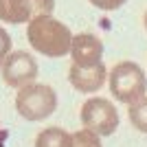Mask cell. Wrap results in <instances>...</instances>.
Segmentation results:
<instances>
[{"label": "cell", "mask_w": 147, "mask_h": 147, "mask_svg": "<svg viewBox=\"0 0 147 147\" xmlns=\"http://www.w3.org/2000/svg\"><path fill=\"white\" fill-rule=\"evenodd\" d=\"M70 57L75 64H94L103 57V42L92 33H79L73 35L70 44Z\"/></svg>", "instance_id": "ba28073f"}, {"label": "cell", "mask_w": 147, "mask_h": 147, "mask_svg": "<svg viewBox=\"0 0 147 147\" xmlns=\"http://www.w3.org/2000/svg\"><path fill=\"white\" fill-rule=\"evenodd\" d=\"M55 0H0V20L7 24H24L37 16L53 13Z\"/></svg>", "instance_id": "8992f818"}, {"label": "cell", "mask_w": 147, "mask_h": 147, "mask_svg": "<svg viewBox=\"0 0 147 147\" xmlns=\"http://www.w3.org/2000/svg\"><path fill=\"white\" fill-rule=\"evenodd\" d=\"M26 37H29L31 49L42 53L46 57H64L70 53L73 44V33L64 22L53 18L51 13L37 16L26 26Z\"/></svg>", "instance_id": "6da1fadb"}, {"label": "cell", "mask_w": 147, "mask_h": 147, "mask_svg": "<svg viewBox=\"0 0 147 147\" xmlns=\"http://www.w3.org/2000/svg\"><path fill=\"white\" fill-rule=\"evenodd\" d=\"M16 110L26 121H44L57 110V94L46 84H26L16 94Z\"/></svg>", "instance_id": "3957f363"}, {"label": "cell", "mask_w": 147, "mask_h": 147, "mask_svg": "<svg viewBox=\"0 0 147 147\" xmlns=\"http://www.w3.org/2000/svg\"><path fill=\"white\" fill-rule=\"evenodd\" d=\"M88 2L94 5L97 9H101V11H114V9L123 7L127 0H88Z\"/></svg>", "instance_id": "4fadbf2b"}, {"label": "cell", "mask_w": 147, "mask_h": 147, "mask_svg": "<svg viewBox=\"0 0 147 147\" xmlns=\"http://www.w3.org/2000/svg\"><path fill=\"white\" fill-rule=\"evenodd\" d=\"M73 138H75V145L73 147H103V145H101V136L88 132L86 127L81 129V132H75Z\"/></svg>", "instance_id": "8fae6325"}, {"label": "cell", "mask_w": 147, "mask_h": 147, "mask_svg": "<svg viewBox=\"0 0 147 147\" xmlns=\"http://www.w3.org/2000/svg\"><path fill=\"white\" fill-rule=\"evenodd\" d=\"M127 119L138 132L147 134V97H141L138 101L129 103L127 108Z\"/></svg>", "instance_id": "30bf717a"}, {"label": "cell", "mask_w": 147, "mask_h": 147, "mask_svg": "<svg viewBox=\"0 0 147 147\" xmlns=\"http://www.w3.org/2000/svg\"><path fill=\"white\" fill-rule=\"evenodd\" d=\"M112 97L121 103H134L147 92V77L136 61H119L108 75Z\"/></svg>", "instance_id": "7a4b0ae2"}, {"label": "cell", "mask_w": 147, "mask_h": 147, "mask_svg": "<svg viewBox=\"0 0 147 147\" xmlns=\"http://www.w3.org/2000/svg\"><path fill=\"white\" fill-rule=\"evenodd\" d=\"M75 138L64 127H46L35 138V147H73Z\"/></svg>", "instance_id": "9c48e42d"}, {"label": "cell", "mask_w": 147, "mask_h": 147, "mask_svg": "<svg viewBox=\"0 0 147 147\" xmlns=\"http://www.w3.org/2000/svg\"><path fill=\"white\" fill-rule=\"evenodd\" d=\"M2 81L9 88H22L26 84H33L37 77V61L26 51H13L5 57L2 66Z\"/></svg>", "instance_id": "5b68a950"}, {"label": "cell", "mask_w": 147, "mask_h": 147, "mask_svg": "<svg viewBox=\"0 0 147 147\" xmlns=\"http://www.w3.org/2000/svg\"><path fill=\"white\" fill-rule=\"evenodd\" d=\"M68 79L75 90L90 94V92H97L105 84L108 68L103 61H94V64H75L73 61V66L68 70Z\"/></svg>", "instance_id": "52a82bcc"}, {"label": "cell", "mask_w": 147, "mask_h": 147, "mask_svg": "<svg viewBox=\"0 0 147 147\" xmlns=\"http://www.w3.org/2000/svg\"><path fill=\"white\" fill-rule=\"evenodd\" d=\"M145 29H147V11H145Z\"/></svg>", "instance_id": "5bb4252c"}, {"label": "cell", "mask_w": 147, "mask_h": 147, "mask_svg": "<svg viewBox=\"0 0 147 147\" xmlns=\"http://www.w3.org/2000/svg\"><path fill=\"white\" fill-rule=\"evenodd\" d=\"M9 53H11V35H9V31L0 26V66H2V61Z\"/></svg>", "instance_id": "7c38bea8"}, {"label": "cell", "mask_w": 147, "mask_h": 147, "mask_svg": "<svg viewBox=\"0 0 147 147\" xmlns=\"http://www.w3.org/2000/svg\"><path fill=\"white\" fill-rule=\"evenodd\" d=\"M81 123L97 136H112L119 127V112L105 97H92L81 105Z\"/></svg>", "instance_id": "277c9868"}]
</instances>
